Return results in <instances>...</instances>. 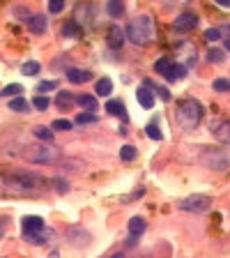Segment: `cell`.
<instances>
[{
  "label": "cell",
  "mask_w": 230,
  "mask_h": 258,
  "mask_svg": "<svg viewBox=\"0 0 230 258\" xmlns=\"http://www.w3.org/2000/svg\"><path fill=\"white\" fill-rule=\"evenodd\" d=\"M26 238H28V242H33V245H44V242H46L48 238H53V233H51V231H46V228H44V231L35 233V235H26Z\"/></svg>",
  "instance_id": "7402d4cb"
},
{
  "label": "cell",
  "mask_w": 230,
  "mask_h": 258,
  "mask_svg": "<svg viewBox=\"0 0 230 258\" xmlns=\"http://www.w3.org/2000/svg\"><path fill=\"white\" fill-rule=\"evenodd\" d=\"M120 157L125 159V161L136 159V148H134V146H122V148H120Z\"/></svg>",
  "instance_id": "484cf974"
},
{
  "label": "cell",
  "mask_w": 230,
  "mask_h": 258,
  "mask_svg": "<svg viewBox=\"0 0 230 258\" xmlns=\"http://www.w3.org/2000/svg\"><path fill=\"white\" fill-rule=\"evenodd\" d=\"M214 90H219V93H228V90H230V81L228 79H217V81H214Z\"/></svg>",
  "instance_id": "1f68e13d"
},
{
  "label": "cell",
  "mask_w": 230,
  "mask_h": 258,
  "mask_svg": "<svg viewBox=\"0 0 230 258\" xmlns=\"http://www.w3.org/2000/svg\"><path fill=\"white\" fill-rule=\"evenodd\" d=\"M94 90H97V95H101V97L111 95V93H113V81H111V79H106V76H101V79L97 81Z\"/></svg>",
  "instance_id": "e0dca14e"
},
{
  "label": "cell",
  "mask_w": 230,
  "mask_h": 258,
  "mask_svg": "<svg viewBox=\"0 0 230 258\" xmlns=\"http://www.w3.org/2000/svg\"><path fill=\"white\" fill-rule=\"evenodd\" d=\"M184 74H186V67L180 65V62H173L164 76H166V81H180V79H184Z\"/></svg>",
  "instance_id": "4fadbf2b"
},
{
  "label": "cell",
  "mask_w": 230,
  "mask_h": 258,
  "mask_svg": "<svg viewBox=\"0 0 230 258\" xmlns=\"http://www.w3.org/2000/svg\"><path fill=\"white\" fill-rule=\"evenodd\" d=\"M205 37L210 42H217V40H221V33H219L217 28H210V30H205Z\"/></svg>",
  "instance_id": "d590c367"
},
{
  "label": "cell",
  "mask_w": 230,
  "mask_h": 258,
  "mask_svg": "<svg viewBox=\"0 0 230 258\" xmlns=\"http://www.w3.org/2000/svg\"><path fill=\"white\" fill-rule=\"evenodd\" d=\"M111 258H125V256H122V254H113Z\"/></svg>",
  "instance_id": "f35d334b"
},
{
  "label": "cell",
  "mask_w": 230,
  "mask_h": 258,
  "mask_svg": "<svg viewBox=\"0 0 230 258\" xmlns=\"http://www.w3.org/2000/svg\"><path fill=\"white\" fill-rule=\"evenodd\" d=\"M207 58H210V62H224L226 51L224 49H210L207 51Z\"/></svg>",
  "instance_id": "d4e9b609"
},
{
  "label": "cell",
  "mask_w": 230,
  "mask_h": 258,
  "mask_svg": "<svg viewBox=\"0 0 230 258\" xmlns=\"http://www.w3.org/2000/svg\"><path fill=\"white\" fill-rule=\"evenodd\" d=\"M228 51H230V40H228Z\"/></svg>",
  "instance_id": "60d3db41"
},
{
  "label": "cell",
  "mask_w": 230,
  "mask_h": 258,
  "mask_svg": "<svg viewBox=\"0 0 230 258\" xmlns=\"http://www.w3.org/2000/svg\"><path fill=\"white\" fill-rule=\"evenodd\" d=\"M210 129H212V134H214L219 141L230 143V120H219V122H214Z\"/></svg>",
  "instance_id": "ba28073f"
},
{
  "label": "cell",
  "mask_w": 230,
  "mask_h": 258,
  "mask_svg": "<svg viewBox=\"0 0 230 258\" xmlns=\"http://www.w3.org/2000/svg\"><path fill=\"white\" fill-rule=\"evenodd\" d=\"M217 2H219L221 7H230V0H217Z\"/></svg>",
  "instance_id": "74e56055"
},
{
  "label": "cell",
  "mask_w": 230,
  "mask_h": 258,
  "mask_svg": "<svg viewBox=\"0 0 230 258\" xmlns=\"http://www.w3.org/2000/svg\"><path fill=\"white\" fill-rule=\"evenodd\" d=\"M33 134L37 136V139H42V141H46V143H51L53 141V132L48 129V127H35L33 129Z\"/></svg>",
  "instance_id": "cb8c5ba5"
},
{
  "label": "cell",
  "mask_w": 230,
  "mask_h": 258,
  "mask_svg": "<svg viewBox=\"0 0 230 258\" xmlns=\"http://www.w3.org/2000/svg\"><path fill=\"white\" fill-rule=\"evenodd\" d=\"M46 26H48V21H46L44 14H35V16H28V30L35 35H42L46 33Z\"/></svg>",
  "instance_id": "9c48e42d"
},
{
  "label": "cell",
  "mask_w": 230,
  "mask_h": 258,
  "mask_svg": "<svg viewBox=\"0 0 230 258\" xmlns=\"http://www.w3.org/2000/svg\"><path fill=\"white\" fill-rule=\"evenodd\" d=\"M83 33V28L79 26V21H67L65 26H62V35L65 37H79Z\"/></svg>",
  "instance_id": "2e32d148"
},
{
  "label": "cell",
  "mask_w": 230,
  "mask_h": 258,
  "mask_svg": "<svg viewBox=\"0 0 230 258\" xmlns=\"http://www.w3.org/2000/svg\"><path fill=\"white\" fill-rule=\"evenodd\" d=\"M173 62L168 58H161V60H157V62H154V72H159L161 74V76H164L166 72H168V67H171Z\"/></svg>",
  "instance_id": "f1b7e54d"
},
{
  "label": "cell",
  "mask_w": 230,
  "mask_h": 258,
  "mask_svg": "<svg viewBox=\"0 0 230 258\" xmlns=\"http://www.w3.org/2000/svg\"><path fill=\"white\" fill-rule=\"evenodd\" d=\"M106 111L111 113V115H118V118H122L127 122L129 120V115H127V108H125V104L120 100H108L106 102Z\"/></svg>",
  "instance_id": "8fae6325"
},
{
  "label": "cell",
  "mask_w": 230,
  "mask_h": 258,
  "mask_svg": "<svg viewBox=\"0 0 230 258\" xmlns=\"http://www.w3.org/2000/svg\"><path fill=\"white\" fill-rule=\"evenodd\" d=\"M51 258H58V252H53V254H51Z\"/></svg>",
  "instance_id": "ab89813d"
},
{
  "label": "cell",
  "mask_w": 230,
  "mask_h": 258,
  "mask_svg": "<svg viewBox=\"0 0 230 258\" xmlns=\"http://www.w3.org/2000/svg\"><path fill=\"white\" fill-rule=\"evenodd\" d=\"M9 108L16 113H28L30 111V104H28V100H23V97H14V100H9Z\"/></svg>",
  "instance_id": "ac0fdd59"
},
{
  "label": "cell",
  "mask_w": 230,
  "mask_h": 258,
  "mask_svg": "<svg viewBox=\"0 0 230 258\" xmlns=\"http://www.w3.org/2000/svg\"><path fill=\"white\" fill-rule=\"evenodd\" d=\"M23 159L33 164H55L60 161V150L48 146H28L23 148Z\"/></svg>",
  "instance_id": "277c9868"
},
{
  "label": "cell",
  "mask_w": 230,
  "mask_h": 258,
  "mask_svg": "<svg viewBox=\"0 0 230 258\" xmlns=\"http://www.w3.org/2000/svg\"><path fill=\"white\" fill-rule=\"evenodd\" d=\"M55 185H58V192H60V194H65L67 189H69V187H67V182H62V180H60V178L55 180Z\"/></svg>",
  "instance_id": "8d00e7d4"
},
{
  "label": "cell",
  "mask_w": 230,
  "mask_h": 258,
  "mask_svg": "<svg viewBox=\"0 0 230 258\" xmlns=\"http://www.w3.org/2000/svg\"><path fill=\"white\" fill-rule=\"evenodd\" d=\"M5 185L9 187L12 192L28 194V192H37V187L42 185V180L37 178L35 173L19 171V173H9V175H5Z\"/></svg>",
  "instance_id": "3957f363"
},
{
  "label": "cell",
  "mask_w": 230,
  "mask_h": 258,
  "mask_svg": "<svg viewBox=\"0 0 230 258\" xmlns=\"http://www.w3.org/2000/svg\"><path fill=\"white\" fill-rule=\"evenodd\" d=\"M76 104L88 108V111H94V108H97V100H94L92 95H76Z\"/></svg>",
  "instance_id": "d6986e66"
},
{
  "label": "cell",
  "mask_w": 230,
  "mask_h": 258,
  "mask_svg": "<svg viewBox=\"0 0 230 258\" xmlns=\"http://www.w3.org/2000/svg\"><path fill=\"white\" fill-rule=\"evenodd\" d=\"M67 79L72 81V83H86V81H90L92 79V74L88 72V69H69L67 72Z\"/></svg>",
  "instance_id": "5bb4252c"
},
{
  "label": "cell",
  "mask_w": 230,
  "mask_h": 258,
  "mask_svg": "<svg viewBox=\"0 0 230 258\" xmlns=\"http://www.w3.org/2000/svg\"><path fill=\"white\" fill-rule=\"evenodd\" d=\"M178 207L180 210H184V212L203 214V212H207L212 207V199L210 196H205V194H191V196H186V199L180 201Z\"/></svg>",
  "instance_id": "5b68a950"
},
{
  "label": "cell",
  "mask_w": 230,
  "mask_h": 258,
  "mask_svg": "<svg viewBox=\"0 0 230 258\" xmlns=\"http://www.w3.org/2000/svg\"><path fill=\"white\" fill-rule=\"evenodd\" d=\"M48 90H55V81H42L37 83V93H48Z\"/></svg>",
  "instance_id": "d6a6232c"
},
{
  "label": "cell",
  "mask_w": 230,
  "mask_h": 258,
  "mask_svg": "<svg viewBox=\"0 0 230 258\" xmlns=\"http://www.w3.org/2000/svg\"><path fill=\"white\" fill-rule=\"evenodd\" d=\"M178 122L184 129H196L203 120V106L198 100H184L178 104Z\"/></svg>",
  "instance_id": "7a4b0ae2"
},
{
  "label": "cell",
  "mask_w": 230,
  "mask_h": 258,
  "mask_svg": "<svg viewBox=\"0 0 230 258\" xmlns=\"http://www.w3.org/2000/svg\"><path fill=\"white\" fill-rule=\"evenodd\" d=\"M145 132H147V136H150L152 141H161V139H164V134H161V129H159V127L154 125V122L145 127Z\"/></svg>",
  "instance_id": "4316f807"
},
{
  "label": "cell",
  "mask_w": 230,
  "mask_h": 258,
  "mask_svg": "<svg viewBox=\"0 0 230 258\" xmlns=\"http://www.w3.org/2000/svg\"><path fill=\"white\" fill-rule=\"evenodd\" d=\"M106 9H108V14H111L113 19H120V16L125 14V5H122L120 0H111V2L106 5Z\"/></svg>",
  "instance_id": "44dd1931"
},
{
  "label": "cell",
  "mask_w": 230,
  "mask_h": 258,
  "mask_svg": "<svg viewBox=\"0 0 230 258\" xmlns=\"http://www.w3.org/2000/svg\"><path fill=\"white\" fill-rule=\"evenodd\" d=\"M106 37H108V44H111L113 49H120L122 44H125V40H127V35L122 33L120 26H115V23L108 28V35H106Z\"/></svg>",
  "instance_id": "30bf717a"
},
{
  "label": "cell",
  "mask_w": 230,
  "mask_h": 258,
  "mask_svg": "<svg viewBox=\"0 0 230 258\" xmlns=\"http://www.w3.org/2000/svg\"><path fill=\"white\" fill-rule=\"evenodd\" d=\"M53 129H72V120H67V118H60V120H55V122H53Z\"/></svg>",
  "instance_id": "836d02e7"
},
{
  "label": "cell",
  "mask_w": 230,
  "mask_h": 258,
  "mask_svg": "<svg viewBox=\"0 0 230 258\" xmlns=\"http://www.w3.org/2000/svg\"><path fill=\"white\" fill-rule=\"evenodd\" d=\"M55 104H58L60 111H65V108H72V106L76 104V95L62 90V93H58V97H55Z\"/></svg>",
  "instance_id": "7c38bea8"
},
{
  "label": "cell",
  "mask_w": 230,
  "mask_h": 258,
  "mask_svg": "<svg viewBox=\"0 0 230 258\" xmlns=\"http://www.w3.org/2000/svg\"><path fill=\"white\" fill-rule=\"evenodd\" d=\"M125 35L129 42H134L138 47H145V44H150V42L154 40V23H152V19L147 14H143V16L129 21Z\"/></svg>",
  "instance_id": "6da1fadb"
},
{
  "label": "cell",
  "mask_w": 230,
  "mask_h": 258,
  "mask_svg": "<svg viewBox=\"0 0 230 258\" xmlns=\"http://www.w3.org/2000/svg\"><path fill=\"white\" fill-rule=\"evenodd\" d=\"M136 97H138V104L143 106V108H152V106H154V97H152V93L150 90H145V88L143 90H138Z\"/></svg>",
  "instance_id": "ffe728a7"
},
{
  "label": "cell",
  "mask_w": 230,
  "mask_h": 258,
  "mask_svg": "<svg viewBox=\"0 0 230 258\" xmlns=\"http://www.w3.org/2000/svg\"><path fill=\"white\" fill-rule=\"evenodd\" d=\"M62 7H65V2H62V0H51V2H48V9H51L53 14L62 12Z\"/></svg>",
  "instance_id": "e575fe53"
},
{
  "label": "cell",
  "mask_w": 230,
  "mask_h": 258,
  "mask_svg": "<svg viewBox=\"0 0 230 258\" xmlns=\"http://www.w3.org/2000/svg\"><path fill=\"white\" fill-rule=\"evenodd\" d=\"M21 72L26 74V76H37V74H40V62H35V60H28V62H23Z\"/></svg>",
  "instance_id": "603a6c76"
},
{
  "label": "cell",
  "mask_w": 230,
  "mask_h": 258,
  "mask_svg": "<svg viewBox=\"0 0 230 258\" xmlns=\"http://www.w3.org/2000/svg\"><path fill=\"white\" fill-rule=\"evenodd\" d=\"M145 228H147V221H145L143 217H134L132 221H129V233H132V238L145 233Z\"/></svg>",
  "instance_id": "9a60e30c"
},
{
  "label": "cell",
  "mask_w": 230,
  "mask_h": 258,
  "mask_svg": "<svg viewBox=\"0 0 230 258\" xmlns=\"http://www.w3.org/2000/svg\"><path fill=\"white\" fill-rule=\"evenodd\" d=\"M23 93V86H19V83H9L7 88H2V97H9V95H21Z\"/></svg>",
  "instance_id": "83f0119b"
},
{
  "label": "cell",
  "mask_w": 230,
  "mask_h": 258,
  "mask_svg": "<svg viewBox=\"0 0 230 258\" xmlns=\"http://www.w3.org/2000/svg\"><path fill=\"white\" fill-rule=\"evenodd\" d=\"M76 122L79 125H90V122H97V115L94 113H79L76 115Z\"/></svg>",
  "instance_id": "f546056e"
},
{
  "label": "cell",
  "mask_w": 230,
  "mask_h": 258,
  "mask_svg": "<svg viewBox=\"0 0 230 258\" xmlns=\"http://www.w3.org/2000/svg\"><path fill=\"white\" fill-rule=\"evenodd\" d=\"M196 26H198V16L193 12H184V14H180L178 19H175V30H180V33L193 30Z\"/></svg>",
  "instance_id": "8992f818"
},
{
  "label": "cell",
  "mask_w": 230,
  "mask_h": 258,
  "mask_svg": "<svg viewBox=\"0 0 230 258\" xmlns=\"http://www.w3.org/2000/svg\"><path fill=\"white\" fill-rule=\"evenodd\" d=\"M23 235H35V233L44 231V219L33 214V217H23Z\"/></svg>",
  "instance_id": "52a82bcc"
},
{
  "label": "cell",
  "mask_w": 230,
  "mask_h": 258,
  "mask_svg": "<svg viewBox=\"0 0 230 258\" xmlns=\"http://www.w3.org/2000/svg\"><path fill=\"white\" fill-rule=\"evenodd\" d=\"M48 104H51V102H48V97H44V95H37V97L33 100V106L35 108H40V111H46Z\"/></svg>",
  "instance_id": "4dcf8cb0"
}]
</instances>
